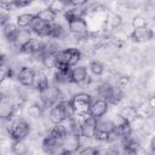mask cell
Returning <instances> with one entry per match:
<instances>
[{
    "instance_id": "1",
    "label": "cell",
    "mask_w": 155,
    "mask_h": 155,
    "mask_svg": "<svg viewBox=\"0 0 155 155\" xmlns=\"http://www.w3.org/2000/svg\"><path fill=\"white\" fill-rule=\"evenodd\" d=\"M39 96H40V101H41L42 105L44 107H50V108H52L56 104L64 101L61 88L58 86H54V85H50L46 90L40 92Z\"/></svg>"
},
{
    "instance_id": "2",
    "label": "cell",
    "mask_w": 155,
    "mask_h": 155,
    "mask_svg": "<svg viewBox=\"0 0 155 155\" xmlns=\"http://www.w3.org/2000/svg\"><path fill=\"white\" fill-rule=\"evenodd\" d=\"M70 102L76 114H87L90 113V108L92 104V97L88 93L80 92V93L73 94Z\"/></svg>"
},
{
    "instance_id": "3",
    "label": "cell",
    "mask_w": 155,
    "mask_h": 155,
    "mask_svg": "<svg viewBox=\"0 0 155 155\" xmlns=\"http://www.w3.org/2000/svg\"><path fill=\"white\" fill-rule=\"evenodd\" d=\"M56 56H57V62L65 63L70 68L76 65L78 62L81 59V52L78 48H74V47L61 50V51H58L56 53Z\"/></svg>"
},
{
    "instance_id": "4",
    "label": "cell",
    "mask_w": 155,
    "mask_h": 155,
    "mask_svg": "<svg viewBox=\"0 0 155 155\" xmlns=\"http://www.w3.org/2000/svg\"><path fill=\"white\" fill-rule=\"evenodd\" d=\"M10 136L13 140L24 139L30 132V125L24 120H15L10 125Z\"/></svg>"
},
{
    "instance_id": "5",
    "label": "cell",
    "mask_w": 155,
    "mask_h": 155,
    "mask_svg": "<svg viewBox=\"0 0 155 155\" xmlns=\"http://www.w3.org/2000/svg\"><path fill=\"white\" fill-rule=\"evenodd\" d=\"M35 75H36V71L33 68H30L28 65H24L19 69V71L17 74V79H18V81L22 86L31 87V86H34Z\"/></svg>"
},
{
    "instance_id": "6",
    "label": "cell",
    "mask_w": 155,
    "mask_h": 155,
    "mask_svg": "<svg viewBox=\"0 0 155 155\" xmlns=\"http://www.w3.org/2000/svg\"><path fill=\"white\" fill-rule=\"evenodd\" d=\"M63 151L78 153L81 148V136L76 133H68L63 139Z\"/></svg>"
},
{
    "instance_id": "7",
    "label": "cell",
    "mask_w": 155,
    "mask_h": 155,
    "mask_svg": "<svg viewBox=\"0 0 155 155\" xmlns=\"http://www.w3.org/2000/svg\"><path fill=\"white\" fill-rule=\"evenodd\" d=\"M108 108H109V103L102 98H98L92 102L91 108H90V115L93 116L94 119L99 120L107 114Z\"/></svg>"
},
{
    "instance_id": "8",
    "label": "cell",
    "mask_w": 155,
    "mask_h": 155,
    "mask_svg": "<svg viewBox=\"0 0 155 155\" xmlns=\"http://www.w3.org/2000/svg\"><path fill=\"white\" fill-rule=\"evenodd\" d=\"M97 125H98V120L88 114L87 117L85 119V121L82 122L81 136L87 137V138H94V133L97 131Z\"/></svg>"
},
{
    "instance_id": "9",
    "label": "cell",
    "mask_w": 155,
    "mask_h": 155,
    "mask_svg": "<svg viewBox=\"0 0 155 155\" xmlns=\"http://www.w3.org/2000/svg\"><path fill=\"white\" fill-rule=\"evenodd\" d=\"M30 31L35 33L40 38H48V33H50V24L45 23L44 21H41L36 15L30 24Z\"/></svg>"
},
{
    "instance_id": "10",
    "label": "cell",
    "mask_w": 155,
    "mask_h": 155,
    "mask_svg": "<svg viewBox=\"0 0 155 155\" xmlns=\"http://www.w3.org/2000/svg\"><path fill=\"white\" fill-rule=\"evenodd\" d=\"M67 23H68L69 31L75 34L76 36L78 35H86L87 34L88 27H87V22L84 19V17L82 18H74V19L67 22Z\"/></svg>"
},
{
    "instance_id": "11",
    "label": "cell",
    "mask_w": 155,
    "mask_h": 155,
    "mask_svg": "<svg viewBox=\"0 0 155 155\" xmlns=\"http://www.w3.org/2000/svg\"><path fill=\"white\" fill-rule=\"evenodd\" d=\"M153 38H154V31L149 27L137 28L133 29V31L131 33V39L136 42H147L150 41Z\"/></svg>"
},
{
    "instance_id": "12",
    "label": "cell",
    "mask_w": 155,
    "mask_h": 155,
    "mask_svg": "<svg viewBox=\"0 0 155 155\" xmlns=\"http://www.w3.org/2000/svg\"><path fill=\"white\" fill-rule=\"evenodd\" d=\"M21 51L25 54H41L44 51V42L38 38H31V40Z\"/></svg>"
},
{
    "instance_id": "13",
    "label": "cell",
    "mask_w": 155,
    "mask_h": 155,
    "mask_svg": "<svg viewBox=\"0 0 155 155\" xmlns=\"http://www.w3.org/2000/svg\"><path fill=\"white\" fill-rule=\"evenodd\" d=\"M65 119H67V116L64 114V110H63V107H62V102L58 103V104H56L54 107H52L50 109L48 120H50L51 124L58 125V124H62Z\"/></svg>"
},
{
    "instance_id": "14",
    "label": "cell",
    "mask_w": 155,
    "mask_h": 155,
    "mask_svg": "<svg viewBox=\"0 0 155 155\" xmlns=\"http://www.w3.org/2000/svg\"><path fill=\"white\" fill-rule=\"evenodd\" d=\"M87 78H88V75H87V70L85 67L79 65V67L71 68V71H70V82L71 84L82 85Z\"/></svg>"
},
{
    "instance_id": "15",
    "label": "cell",
    "mask_w": 155,
    "mask_h": 155,
    "mask_svg": "<svg viewBox=\"0 0 155 155\" xmlns=\"http://www.w3.org/2000/svg\"><path fill=\"white\" fill-rule=\"evenodd\" d=\"M31 31L30 30H27V29H19V31H18V34H17V36H16V40L13 41V45L17 47V48H19V50H22L30 40H31Z\"/></svg>"
},
{
    "instance_id": "16",
    "label": "cell",
    "mask_w": 155,
    "mask_h": 155,
    "mask_svg": "<svg viewBox=\"0 0 155 155\" xmlns=\"http://www.w3.org/2000/svg\"><path fill=\"white\" fill-rule=\"evenodd\" d=\"M50 86V81H48V76L44 73V71H36L35 75V81H34V88L40 93L44 90H46Z\"/></svg>"
},
{
    "instance_id": "17",
    "label": "cell",
    "mask_w": 155,
    "mask_h": 155,
    "mask_svg": "<svg viewBox=\"0 0 155 155\" xmlns=\"http://www.w3.org/2000/svg\"><path fill=\"white\" fill-rule=\"evenodd\" d=\"M18 31H19V29H18L17 24H13V23H11V22H8L6 25L2 27V34H4V36H5L11 44H13V41L16 40V36H17Z\"/></svg>"
},
{
    "instance_id": "18",
    "label": "cell",
    "mask_w": 155,
    "mask_h": 155,
    "mask_svg": "<svg viewBox=\"0 0 155 155\" xmlns=\"http://www.w3.org/2000/svg\"><path fill=\"white\" fill-rule=\"evenodd\" d=\"M41 63L47 69H54L57 65V56L53 52H44L41 53Z\"/></svg>"
},
{
    "instance_id": "19",
    "label": "cell",
    "mask_w": 155,
    "mask_h": 155,
    "mask_svg": "<svg viewBox=\"0 0 155 155\" xmlns=\"http://www.w3.org/2000/svg\"><path fill=\"white\" fill-rule=\"evenodd\" d=\"M36 16H38L41 21H44L45 23H47V24L54 23L56 18H57V13H54V12H53L52 10H50L48 7H45V8L40 10V11L36 13Z\"/></svg>"
},
{
    "instance_id": "20",
    "label": "cell",
    "mask_w": 155,
    "mask_h": 155,
    "mask_svg": "<svg viewBox=\"0 0 155 155\" xmlns=\"http://www.w3.org/2000/svg\"><path fill=\"white\" fill-rule=\"evenodd\" d=\"M34 17H35V15H33V13H21L19 16H17L16 24L21 29H24L28 27L30 28V24H31Z\"/></svg>"
},
{
    "instance_id": "21",
    "label": "cell",
    "mask_w": 155,
    "mask_h": 155,
    "mask_svg": "<svg viewBox=\"0 0 155 155\" xmlns=\"http://www.w3.org/2000/svg\"><path fill=\"white\" fill-rule=\"evenodd\" d=\"M111 92H113V86L109 82H102L97 87V94L99 96V98H102L107 102L109 101V98L111 96Z\"/></svg>"
},
{
    "instance_id": "22",
    "label": "cell",
    "mask_w": 155,
    "mask_h": 155,
    "mask_svg": "<svg viewBox=\"0 0 155 155\" xmlns=\"http://www.w3.org/2000/svg\"><path fill=\"white\" fill-rule=\"evenodd\" d=\"M11 150L15 155H27L28 154V145L24 142V139L13 140L12 145H11Z\"/></svg>"
},
{
    "instance_id": "23",
    "label": "cell",
    "mask_w": 155,
    "mask_h": 155,
    "mask_svg": "<svg viewBox=\"0 0 155 155\" xmlns=\"http://www.w3.org/2000/svg\"><path fill=\"white\" fill-rule=\"evenodd\" d=\"M27 111H28V115L29 116H31L34 119H39L44 114V105L42 104H39V103H33V104H30L28 107Z\"/></svg>"
},
{
    "instance_id": "24",
    "label": "cell",
    "mask_w": 155,
    "mask_h": 155,
    "mask_svg": "<svg viewBox=\"0 0 155 155\" xmlns=\"http://www.w3.org/2000/svg\"><path fill=\"white\" fill-rule=\"evenodd\" d=\"M64 34V29L61 24L58 23H52L50 24V33H48V38L52 39H61Z\"/></svg>"
},
{
    "instance_id": "25",
    "label": "cell",
    "mask_w": 155,
    "mask_h": 155,
    "mask_svg": "<svg viewBox=\"0 0 155 155\" xmlns=\"http://www.w3.org/2000/svg\"><path fill=\"white\" fill-rule=\"evenodd\" d=\"M97 128L98 130H102V131H105L108 133H114L115 132V125L111 120H98V125H97Z\"/></svg>"
},
{
    "instance_id": "26",
    "label": "cell",
    "mask_w": 155,
    "mask_h": 155,
    "mask_svg": "<svg viewBox=\"0 0 155 155\" xmlns=\"http://www.w3.org/2000/svg\"><path fill=\"white\" fill-rule=\"evenodd\" d=\"M47 7L50 10H52L54 13H58V12H62V11H67L68 4H67V1H63V0H54V1L50 2Z\"/></svg>"
},
{
    "instance_id": "27",
    "label": "cell",
    "mask_w": 155,
    "mask_h": 155,
    "mask_svg": "<svg viewBox=\"0 0 155 155\" xmlns=\"http://www.w3.org/2000/svg\"><path fill=\"white\" fill-rule=\"evenodd\" d=\"M119 114H121L128 122L133 121V120L138 116L137 110H136V108H133V107H125V108L121 109V111H120Z\"/></svg>"
},
{
    "instance_id": "28",
    "label": "cell",
    "mask_w": 155,
    "mask_h": 155,
    "mask_svg": "<svg viewBox=\"0 0 155 155\" xmlns=\"http://www.w3.org/2000/svg\"><path fill=\"white\" fill-rule=\"evenodd\" d=\"M122 99V90L119 88L116 85L113 86V92H111V96L108 101V103H111V104H117Z\"/></svg>"
},
{
    "instance_id": "29",
    "label": "cell",
    "mask_w": 155,
    "mask_h": 155,
    "mask_svg": "<svg viewBox=\"0 0 155 155\" xmlns=\"http://www.w3.org/2000/svg\"><path fill=\"white\" fill-rule=\"evenodd\" d=\"M88 68H90L91 73L94 74L96 76H101V75L103 74V71H104V67H103V64H102L101 62H98V61H92V62L90 63Z\"/></svg>"
},
{
    "instance_id": "30",
    "label": "cell",
    "mask_w": 155,
    "mask_h": 155,
    "mask_svg": "<svg viewBox=\"0 0 155 155\" xmlns=\"http://www.w3.org/2000/svg\"><path fill=\"white\" fill-rule=\"evenodd\" d=\"M94 139L98 140V142H101V143H103V142H107V143H108L109 139H110V133L97 128V131H96V133H94Z\"/></svg>"
},
{
    "instance_id": "31",
    "label": "cell",
    "mask_w": 155,
    "mask_h": 155,
    "mask_svg": "<svg viewBox=\"0 0 155 155\" xmlns=\"http://www.w3.org/2000/svg\"><path fill=\"white\" fill-rule=\"evenodd\" d=\"M78 155H99V150L96 147H85L78 151Z\"/></svg>"
},
{
    "instance_id": "32",
    "label": "cell",
    "mask_w": 155,
    "mask_h": 155,
    "mask_svg": "<svg viewBox=\"0 0 155 155\" xmlns=\"http://www.w3.org/2000/svg\"><path fill=\"white\" fill-rule=\"evenodd\" d=\"M132 25H133L134 29L142 28V27H147V21H145V18H143L142 16H136V17H133V19H132Z\"/></svg>"
},
{
    "instance_id": "33",
    "label": "cell",
    "mask_w": 155,
    "mask_h": 155,
    "mask_svg": "<svg viewBox=\"0 0 155 155\" xmlns=\"http://www.w3.org/2000/svg\"><path fill=\"white\" fill-rule=\"evenodd\" d=\"M130 84H131V81H130L128 76H121V78H119V80L116 82V86L124 91L125 88H127L130 86Z\"/></svg>"
},
{
    "instance_id": "34",
    "label": "cell",
    "mask_w": 155,
    "mask_h": 155,
    "mask_svg": "<svg viewBox=\"0 0 155 155\" xmlns=\"http://www.w3.org/2000/svg\"><path fill=\"white\" fill-rule=\"evenodd\" d=\"M121 23V17L117 15H113L109 19H107V24H109L111 28H116Z\"/></svg>"
},
{
    "instance_id": "35",
    "label": "cell",
    "mask_w": 155,
    "mask_h": 155,
    "mask_svg": "<svg viewBox=\"0 0 155 155\" xmlns=\"http://www.w3.org/2000/svg\"><path fill=\"white\" fill-rule=\"evenodd\" d=\"M30 0H15L13 1V5L15 7H25V6H29L30 5Z\"/></svg>"
},
{
    "instance_id": "36",
    "label": "cell",
    "mask_w": 155,
    "mask_h": 155,
    "mask_svg": "<svg viewBox=\"0 0 155 155\" xmlns=\"http://www.w3.org/2000/svg\"><path fill=\"white\" fill-rule=\"evenodd\" d=\"M148 105H149V108L155 109V96L149 97V99H148Z\"/></svg>"
},
{
    "instance_id": "37",
    "label": "cell",
    "mask_w": 155,
    "mask_h": 155,
    "mask_svg": "<svg viewBox=\"0 0 155 155\" xmlns=\"http://www.w3.org/2000/svg\"><path fill=\"white\" fill-rule=\"evenodd\" d=\"M150 148H151V150H153V153H155V136L151 138V140H150Z\"/></svg>"
},
{
    "instance_id": "38",
    "label": "cell",
    "mask_w": 155,
    "mask_h": 155,
    "mask_svg": "<svg viewBox=\"0 0 155 155\" xmlns=\"http://www.w3.org/2000/svg\"><path fill=\"white\" fill-rule=\"evenodd\" d=\"M56 155H68L65 151H62V153H58V154H56Z\"/></svg>"
},
{
    "instance_id": "39",
    "label": "cell",
    "mask_w": 155,
    "mask_h": 155,
    "mask_svg": "<svg viewBox=\"0 0 155 155\" xmlns=\"http://www.w3.org/2000/svg\"><path fill=\"white\" fill-rule=\"evenodd\" d=\"M2 155H4V154H2Z\"/></svg>"
}]
</instances>
